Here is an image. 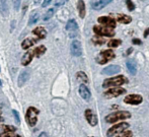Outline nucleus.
<instances>
[{"label": "nucleus", "mask_w": 149, "mask_h": 137, "mask_svg": "<svg viewBox=\"0 0 149 137\" xmlns=\"http://www.w3.org/2000/svg\"><path fill=\"white\" fill-rule=\"evenodd\" d=\"M117 137H133V133H132V131H125L124 133H122L121 135Z\"/></svg>", "instance_id": "33"}, {"label": "nucleus", "mask_w": 149, "mask_h": 137, "mask_svg": "<svg viewBox=\"0 0 149 137\" xmlns=\"http://www.w3.org/2000/svg\"><path fill=\"white\" fill-rule=\"evenodd\" d=\"M71 54L75 57H79L82 54L81 43L77 40H73V42L71 43Z\"/></svg>", "instance_id": "11"}, {"label": "nucleus", "mask_w": 149, "mask_h": 137, "mask_svg": "<svg viewBox=\"0 0 149 137\" xmlns=\"http://www.w3.org/2000/svg\"><path fill=\"white\" fill-rule=\"evenodd\" d=\"M12 2H13L14 9H15V10L19 9V7H20V2H22V0H12Z\"/></svg>", "instance_id": "32"}, {"label": "nucleus", "mask_w": 149, "mask_h": 137, "mask_svg": "<svg viewBox=\"0 0 149 137\" xmlns=\"http://www.w3.org/2000/svg\"><path fill=\"white\" fill-rule=\"evenodd\" d=\"M93 31L96 34L97 36H104V37H114L115 36V31L113 29L110 27H107L104 26H94L93 27Z\"/></svg>", "instance_id": "6"}, {"label": "nucleus", "mask_w": 149, "mask_h": 137, "mask_svg": "<svg viewBox=\"0 0 149 137\" xmlns=\"http://www.w3.org/2000/svg\"><path fill=\"white\" fill-rule=\"evenodd\" d=\"M38 41H40V39H38V38H33V39H31V38H28V39H26L24 42H22V49H24V50L29 49V48H31V46L35 45Z\"/></svg>", "instance_id": "19"}, {"label": "nucleus", "mask_w": 149, "mask_h": 137, "mask_svg": "<svg viewBox=\"0 0 149 137\" xmlns=\"http://www.w3.org/2000/svg\"><path fill=\"white\" fill-rule=\"evenodd\" d=\"M79 94H80V96L84 101H89L90 96H91V94H90L89 89L84 84H81V85L79 86Z\"/></svg>", "instance_id": "14"}, {"label": "nucleus", "mask_w": 149, "mask_h": 137, "mask_svg": "<svg viewBox=\"0 0 149 137\" xmlns=\"http://www.w3.org/2000/svg\"><path fill=\"white\" fill-rule=\"evenodd\" d=\"M13 115L15 116V118H16V122H17V123H19V118H18L17 112H16V111H13Z\"/></svg>", "instance_id": "37"}, {"label": "nucleus", "mask_w": 149, "mask_h": 137, "mask_svg": "<svg viewBox=\"0 0 149 137\" xmlns=\"http://www.w3.org/2000/svg\"><path fill=\"white\" fill-rule=\"evenodd\" d=\"M148 35H149V27H148V29H146L145 33H144V38H147Z\"/></svg>", "instance_id": "38"}, {"label": "nucleus", "mask_w": 149, "mask_h": 137, "mask_svg": "<svg viewBox=\"0 0 149 137\" xmlns=\"http://www.w3.org/2000/svg\"><path fill=\"white\" fill-rule=\"evenodd\" d=\"M0 14L3 17H7L9 14V7H8V0H0Z\"/></svg>", "instance_id": "15"}, {"label": "nucleus", "mask_w": 149, "mask_h": 137, "mask_svg": "<svg viewBox=\"0 0 149 137\" xmlns=\"http://www.w3.org/2000/svg\"><path fill=\"white\" fill-rule=\"evenodd\" d=\"M66 31L70 38H75L78 34V26L75 20H69L66 24Z\"/></svg>", "instance_id": "7"}, {"label": "nucleus", "mask_w": 149, "mask_h": 137, "mask_svg": "<svg viewBox=\"0 0 149 137\" xmlns=\"http://www.w3.org/2000/svg\"><path fill=\"white\" fill-rule=\"evenodd\" d=\"M0 85H1V80H0Z\"/></svg>", "instance_id": "45"}, {"label": "nucleus", "mask_w": 149, "mask_h": 137, "mask_svg": "<svg viewBox=\"0 0 149 137\" xmlns=\"http://www.w3.org/2000/svg\"><path fill=\"white\" fill-rule=\"evenodd\" d=\"M33 34L40 40L45 39L46 36H47V31H46V29H44V27H36V29L33 31Z\"/></svg>", "instance_id": "20"}, {"label": "nucleus", "mask_w": 149, "mask_h": 137, "mask_svg": "<svg viewBox=\"0 0 149 137\" xmlns=\"http://www.w3.org/2000/svg\"><path fill=\"white\" fill-rule=\"evenodd\" d=\"M46 50H47V48H46L44 45H42V46H39L38 48H36V49L33 50V53H35L36 57H40V56H42V55L45 53Z\"/></svg>", "instance_id": "27"}, {"label": "nucleus", "mask_w": 149, "mask_h": 137, "mask_svg": "<svg viewBox=\"0 0 149 137\" xmlns=\"http://www.w3.org/2000/svg\"><path fill=\"white\" fill-rule=\"evenodd\" d=\"M121 40H119V39H116V40H111L110 42L108 43V46L110 48H117L118 46L121 45Z\"/></svg>", "instance_id": "29"}, {"label": "nucleus", "mask_w": 149, "mask_h": 137, "mask_svg": "<svg viewBox=\"0 0 149 137\" xmlns=\"http://www.w3.org/2000/svg\"><path fill=\"white\" fill-rule=\"evenodd\" d=\"M85 119L87 120L88 124L91 126H95L96 124H97V118H96V116L93 114V112L89 109H87L86 111H85Z\"/></svg>", "instance_id": "12"}, {"label": "nucleus", "mask_w": 149, "mask_h": 137, "mask_svg": "<svg viewBox=\"0 0 149 137\" xmlns=\"http://www.w3.org/2000/svg\"><path fill=\"white\" fill-rule=\"evenodd\" d=\"M65 2H66V0H55V3H54V5H55L56 7H59V6L64 5Z\"/></svg>", "instance_id": "34"}, {"label": "nucleus", "mask_w": 149, "mask_h": 137, "mask_svg": "<svg viewBox=\"0 0 149 137\" xmlns=\"http://www.w3.org/2000/svg\"><path fill=\"white\" fill-rule=\"evenodd\" d=\"M39 110L35 107H30L26 111V119L28 124L31 126V127H33V126L37 124L38 122V115H39Z\"/></svg>", "instance_id": "4"}, {"label": "nucleus", "mask_w": 149, "mask_h": 137, "mask_svg": "<svg viewBox=\"0 0 149 137\" xmlns=\"http://www.w3.org/2000/svg\"><path fill=\"white\" fill-rule=\"evenodd\" d=\"M126 4H127V7L130 11L134 10V8H135V4L132 2V0H126Z\"/></svg>", "instance_id": "31"}, {"label": "nucleus", "mask_w": 149, "mask_h": 137, "mask_svg": "<svg viewBox=\"0 0 149 137\" xmlns=\"http://www.w3.org/2000/svg\"><path fill=\"white\" fill-rule=\"evenodd\" d=\"M127 82V78H126L124 75H118L116 77H113V78H108L104 81L102 86L104 88L109 87H116V86H120L122 84L126 83Z\"/></svg>", "instance_id": "2"}, {"label": "nucleus", "mask_w": 149, "mask_h": 137, "mask_svg": "<svg viewBox=\"0 0 149 137\" xmlns=\"http://www.w3.org/2000/svg\"><path fill=\"white\" fill-rule=\"evenodd\" d=\"M29 77H30V73H29V71L28 70L22 71V72L19 74V76H18V79H17L18 86H19V87H22V86L26 82V80L29 79Z\"/></svg>", "instance_id": "18"}, {"label": "nucleus", "mask_w": 149, "mask_h": 137, "mask_svg": "<svg viewBox=\"0 0 149 137\" xmlns=\"http://www.w3.org/2000/svg\"><path fill=\"white\" fill-rule=\"evenodd\" d=\"M12 137H22V136H19V135H13Z\"/></svg>", "instance_id": "43"}, {"label": "nucleus", "mask_w": 149, "mask_h": 137, "mask_svg": "<svg viewBox=\"0 0 149 137\" xmlns=\"http://www.w3.org/2000/svg\"><path fill=\"white\" fill-rule=\"evenodd\" d=\"M142 101H143V98L140 94H129L124 99V102L130 105H139L142 103Z\"/></svg>", "instance_id": "10"}, {"label": "nucleus", "mask_w": 149, "mask_h": 137, "mask_svg": "<svg viewBox=\"0 0 149 137\" xmlns=\"http://www.w3.org/2000/svg\"><path fill=\"white\" fill-rule=\"evenodd\" d=\"M53 14H54V8H50V9L46 12V14H45V16H44L43 20H45V22H46V20H49L50 18L53 16Z\"/></svg>", "instance_id": "30"}, {"label": "nucleus", "mask_w": 149, "mask_h": 137, "mask_svg": "<svg viewBox=\"0 0 149 137\" xmlns=\"http://www.w3.org/2000/svg\"><path fill=\"white\" fill-rule=\"evenodd\" d=\"M15 131H16V128L13 127V126H10V125L0 126V132H2V134L12 133V132H15Z\"/></svg>", "instance_id": "24"}, {"label": "nucleus", "mask_w": 149, "mask_h": 137, "mask_svg": "<svg viewBox=\"0 0 149 137\" xmlns=\"http://www.w3.org/2000/svg\"><path fill=\"white\" fill-rule=\"evenodd\" d=\"M132 51H133V49H132V48H131V49H129V50H128V51H127V54H130Z\"/></svg>", "instance_id": "40"}, {"label": "nucleus", "mask_w": 149, "mask_h": 137, "mask_svg": "<svg viewBox=\"0 0 149 137\" xmlns=\"http://www.w3.org/2000/svg\"><path fill=\"white\" fill-rule=\"evenodd\" d=\"M33 50H31V51H28L26 54L22 56V64L24 65V66H26V65H29L30 63L31 62V60H33Z\"/></svg>", "instance_id": "17"}, {"label": "nucleus", "mask_w": 149, "mask_h": 137, "mask_svg": "<svg viewBox=\"0 0 149 137\" xmlns=\"http://www.w3.org/2000/svg\"><path fill=\"white\" fill-rule=\"evenodd\" d=\"M76 78L78 79L79 81L83 82V83H87V82H88V77H87V75L85 74L83 71H78V72H77Z\"/></svg>", "instance_id": "26"}, {"label": "nucleus", "mask_w": 149, "mask_h": 137, "mask_svg": "<svg viewBox=\"0 0 149 137\" xmlns=\"http://www.w3.org/2000/svg\"><path fill=\"white\" fill-rule=\"evenodd\" d=\"M97 22L104 27H110V29H114L117 26L116 20L111 17V16H100V17L97 18Z\"/></svg>", "instance_id": "8"}, {"label": "nucleus", "mask_w": 149, "mask_h": 137, "mask_svg": "<svg viewBox=\"0 0 149 137\" xmlns=\"http://www.w3.org/2000/svg\"><path fill=\"white\" fill-rule=\"evenodd\" d=\"M125 92H126V89L116 86V87L110 88V89L107 90V92H104V96H106V98H109V99L110 98H116V96H121V94H125Z\"/></svg>", "instance_id": "9"}, {"label": "nucleus", "mask_w": 149, "mask_h": 137, "mask_svg": "<svg viewBox=\"0 0 149 137\" xmlns=\"http://www.w3.org/2000/svg\"><path fill=\"white\" fill-rule=\"evenodd\" d=\"M40 1H41V0H35V2H36V3H37V4H38V3H39V2H40Z\"/></svg>", "instance_id": "41"}, {"label": "nucleus", "mask_w": 149, "mask_h": 137, "mask_svg": "<svg viewBox=\"0 0 149 137\" xmlns=\"http://www.w3.org/2000/svg\"><path fill=\"white\" fill-rule=\"evenodd\" d=\"M2 121H3V118H2V117H0V123H1Z\"/></svg>", "instance_id": "42"}, {"label": "nucleus", "mask_w": 149, "mask_h": 137, "mask_svg": "<svg viewBox=\"0 0 149 137\" xmlns=\"http://www.w3.org/2000/svg\"><path fill=\"white\" fill-rule=\"evenodd\" d=\"M132 43L136 44V45H141L142 42L140 41V40H138V39H134V40H132Z\"/></svg>", "instance_id": "36"}, {"label": "nucleus", "mask_w": 149, "mask_h": 137, "mask_svg": "<svg viewBox=\"0 0 149 137\" xmlns=\"http://www.w3.org/2000/svg\"><path fill=\"white\" fill-rule=\"evenodd\" d=\"M128 128H129V124L126 123V122H122V123L116 124V125L113 126L112 128H110L108 133H107V135H108V137H113V136L117 135V134L121 133V132H123L125 129H128Z\"/></svg>", "instance_id": "5"}, {"label": "nucleus", "mask_w": 149, "mask_h": 137, "mask_svg": "<svg viewBox=\"0 0 149 137\" xmlns=\"http://www.w3.org/2000/svg\"><path fill=\"white\" fill-rule=\"evenodd\" d=\"M39 20H40V13L37 11V10H33V11L31 13L29 24H37V22H39Z\"/></svg>", "instance_id": "25"}, {"label": "nucleus", "mask_w": 149, "mask_h": 137, "mask_svg": "<svg viewBox=\"0 0 149 137\" xmlns=\"http://www.w3.org/2000/svg\"><path fill=\"white\" fill-rule=\"evenodd\" d=\"M115 58V53L113 50L109 49V50H104V51H102L100 54L97 55V57L95 58L96 62L98 64H106L109 61L113 60Z\"/></svg>", "instance_id": "3"}, {"label": "nucleus", "mask_w": 149, "mask_h": 137, "mask_svg": "<svg viewBox=\"0 0 149 137\" xmlns=\"http://www.w3.org/2000/svg\"><path fill=\"white\" fill-rule=\"evenodd\" d=\"M0 113H1V108H0Z\"/></svg>", "instance_id": "44"}, {"label": "nucleus", "mask_w": 149, "mask_h": 137, "mask_svg": "<svg viewBox=\"0 0 149 137\" xmlns=\"http://www.w3.org/2000/svg\"><path fill=\"white\" fill-rule=\"evenodd\" d=\"M0 137H1V136H0Z\"/></svg>", "instance_id": "46"}, {"label": "nucleus", "mask_w": 149, "mask_h": 137, "mask_svg": "<svg viewBox=\"0 0 149 137\" xmlns=\"http://www.w3.org/2000/svg\"><path fill=\"white\" fill-rule=\"evenodd\" d=\"M126 65H127V68H128V70H129L130 73H132V74H136V72H137V65H136L135 61L134 60H128L127 63H126Z\"/></svg>", "instance_id": "22"}, {"label": "nucleus", "mask_w": 149, "mask_h": 137, "mask_svg": "<svg viewBox=\"0 0 149 137\" xmlns=\"http://www.w3.org/2000/svg\"><path fill=\"white\" fill-rule=\"evenodd\" d=\"M77 8H78L79 16L81 18H84L85 16V3L83 0H78L77 2Z\"/></svg>", "instance_id": "23"}, {"label": "nucleus", "mask_w": 149, "mask_h": 137, "mask_svg": "<svg viewBox=\"0 0 149 137\" xmlns=\"http://www.w3.org/2000/svg\"><path fill=\"white\" fill-rule=\"evenodd\" d=\"M116 18L117 20H118L119 22H121V24H130V22H132V17L129 15H126V14H117L116 15Z\"/></svg>", "instance_id": "21"}, {"label": "nucleus", "mask_w": 149, "mask_h": 137, "mask_svg": "<svg viewBox=\"0 0 149 137\" xmlns=\"http://www.w3.org/2000/svg\"><path fill=\"white\" fill-rule=\"evenodd\" d=\"M112 1L113 0H98V1H96L91 4V7L93 8L94 10H100V9H102L104 6L110 4Z\"/></svg>", "instance_id": "16"}, {"label": "nucleus", "mask_w": 149, "mask_h": 137, "mask_svg": "<svg viewBox=\"0 0 149 137\" xmlns=\"http://www.w3.org/2000/svg\"><path fill=\"white\" fill-rule=\"evenodd\" d=\"M120 70H121V67L118 66V65H110V66L102 69V74L113 75V74H116V73L120 72Z\"/></svg>", "instance_id": "13"}, {"label": "nucleus", "mask_w": 149, "mask_h": 137, "mask_svg": "<svg viewBox=\"0 0 149 137\" xmlns=\"http://www.w3.org/2000/svg\"><path fill=\"white\" fill-rule=\"evenodd\" d=\"M131 117V114L128 111H119V112H114L111 113L104 118L106 122L108 123H116L117 121H121V120L129 119Z\"/></svg>", "instance_id": "1"}, {"label": "nucleus", "mask_w": 149, "mask_h": 137, "mask_svg": "<svg viewBox=\"0 0 149 137\" xmlns=\"http://www.w3.org/2000/svg\"><path fill=\"white\" fill-rule=\"evenodd\" d=\"M91 41L93 42L95 45H102V44L106 43V40L104 39L102 37H100V36H94L93 38L91 39Z\"/></svg>", "instance_id": "28"}, {"label": "nucleus", "mask_w": 149, "mask_h": 137, "mask_svg": "<svg viewBox=\"0 0 149 137\" xmlns=\"http://www.w3.org/2000/svg\"><path fill=\"white\" fill-rule=\"evenodd\" d=\"M39 137H48V135H47V133H45V132H43V133L40 134V136H39Z\"/></svg>", "instance_id": "39"}, {"label": "nucleus", "mask_w": 149, "mask_h": 137, "mask_svg": "<svg viewBox=\"0 0 149 137\" xmlns=\"http://www.w3.org/2000/svg\"><path fill=\"white\" fill-rule=\"evenodd\" d=\"M52 0H44V2L42 3V7H47L50 3H51Z\"/></svg>", "instance_id": "35"}]
</instances>
